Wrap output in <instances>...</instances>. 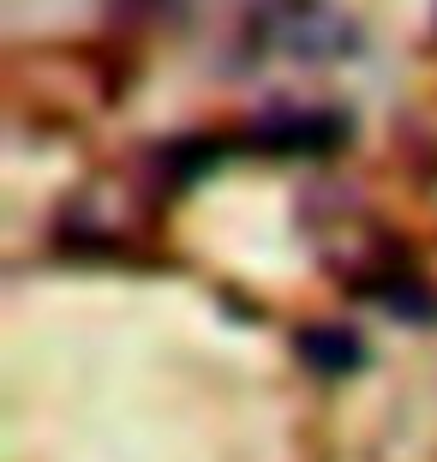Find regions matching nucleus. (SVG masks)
<instances>
[{
	"mask_svg": "<svg viewBox=\"0 0 437 462\" xmlns=\"http://www.w3.org/2000/svg\"><path fill=\"white\" fill-rule=\"evenodd\" d=\"M246 42L258 60H287V67H330L360 54V24L336 0H252Z\"/></svg>",
	"mask_w": 437,
	"mask_h": 462,
	"instance_id": "obj_1",
	"label": "nucleus"
},
{
	"mask_svg": "<svg viewBox=\"0 0 437 462\" xmlns=\"http://www.w3.org/2000/svg\"><path fill=\"white\" fill-rule=\"evenodd\" d=\"M341 138H348V115L336 108H269L246 133H234V144L264 156H330L341 151Z\"/></svg>",
	"mask_w": 437,
	"mask_h": 462,
	"instance_id": "obj_2",
	"label": "nucleus"
},
{
	"mask_svg": "<svg viewBox=\"0 0 437 462\" xmlns=\"http://www.w3.org/2000/svg\"><path fill=\"white\" fill-rule=\"evenodd\" d=\"M300 348L318 373H348V366H360V355H366V348L353 343V330H305Z\"/></svg>",
	"mask_w": 437,
	"mask_h": 462,
	"instance_id": "obj_3",
	"label": "nucleus"
}]
</instances>
